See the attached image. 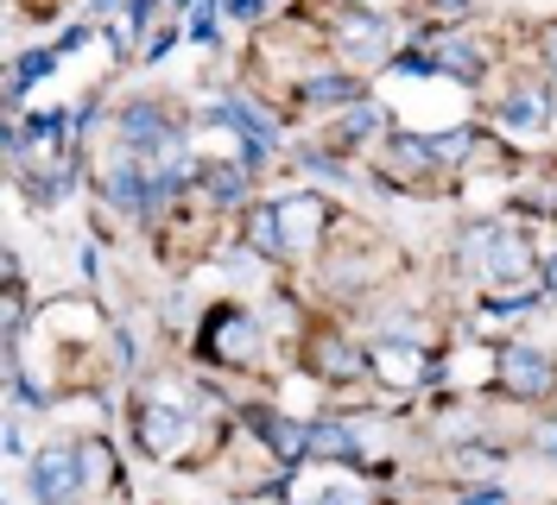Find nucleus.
<instances>
[{"label":"nucleus","mask_w":557,"mask_h":505,"mask_svg":"<svg viewBox=\"0 0 557 505\" xmlns=\"http://www.w3.org/2000/svg\"><path fill=\"white\" fill-rule=\"evenodd\" d=\"M203 354H209V361H228V367H242V361H253V354H260V329H253V316H247L242 303L209 310Z\"/></svg>","instance_id":"obj_1"},{"label":"nucleus","mask_w":557,"mask_h":505,"mask_svg":"<svg viewBox=\"0 0 557 505\" xmlns=\"http://www.w3.org/2000/svg\"><path fill=\"white\" fill-rule=\"evenodd\" d=\"M500 386L513 392V399H552L557 386V367L552 354H539V348H525V341H513V348H500Z\"/></svg>","instance_id":"obj_2"},{"label":"nucleus","mask_w":557,"mask_h":505,"mask_svg":"<svg viewBox=\"0 0 557 505\" xmlns=\"http://www.w3.org/2000/svg\"><path fill=\"white\" fill-rule=\"evenodd\" d=\"M33 500L38 505H76L83 500L76 449H45V455H33Z\"/></svg>","instance_id":"obj_3"},{"label":"nucleus","mask_w":557,"mask_h":505,"mask_svg":"<svg viewBox=\"0 0 557 505\" xmlns=\"http://www.w3.org/2000/svg\"><path fill=\"white\" fill-rule=\"evenodd\" d=\"M209 121L242 134V165H260V159L278 146V127L260 114V108H253V101H215V108H209Z\"/></svg>","instance_id":"obj_4"},{"label":"nucleus","mask_w":557,"mask_h":505,"mask_svg":"<svg viewBox=\"0 0 557 505\" xmlns=\"http://www.w3.org/2000/svg\"><path fill=\"white\" fill-rule=\"evenodd\" d=\"M253 430L273 442V455L285 462V468L311 462V424H292V417H273V411H253Z\"/></svg>","instance_id":"obj_5"},{"label":"nucleus","mask_w":557,"mask_h":505,"mask_svg":"<svg viewBox=\"0 0 557 505\" xmlns=\"http://www.w3.org/2000/svg\"><path fill=\"white\" fill-rule=\"evenodd\" d=\"M247 247H253L260 260H278V253H292V240H285V215H278V202H253V209H247Z\"/></svg>","instance_id":"obj_6"},{"label":"nucleus","mask_w":557,"mask_h":505,"mask_svg":"<svg viewBox=\"0 0 557 505\" xmlns=\"http://www.w3.org/2000/svg\"><path fill=\"white\" fill-rule=\"evenodd\" d=\"M197 190H203L215 209H242L247 202V165H197Z\"/></svg>","instance_id":"obj_7"},{"label":"nucleus","mask_w":557,"mask_h":505,"mask_svg":"<svg viewBox=\"0 0 557 505\" xmlns=\"http://www.w3.org/2000/svg\"><path fill=\"white\" fill-rule=\"evenodd\" d=\"M431 70H444V76H456V83H482L487 58L469 45V38H444V45H437V58H431Z\"/></svg>","instance_id":"obj_8"},{"label":"nucleus","mask_w":557,"mask_h":505,"mask_svg":"<svg viewBox=\"0 0 557 505\" xmlns=\"http://www.w3.org/2000/svg\"><path fill=\"white\" fill-rule=\"evenodd\" d=\"M361 449H355V430L348 424H336V417H323V424H311V462H355Z\"/></svg>","instance_id":"obj_9"},{"label":"nucleus","mask_w":557,"mask_h":505,"mask_svg":"<svg viewBox=\"0 0 557 505\" xmlns=\"http://www.w3.org/2000/svg\"><path fill=\"white\" fill-rule=\"evenodd\" d=\"M368 367L381 373V379H393V386H412V379H424L418 348H393V341H381V348H374V361H368Z\"/></svg>","instance_id":"obj_10"},{"label":"nucleus","mask_w":557,"mask_h":505,"mask_svg":"<svg viewBox=\"0 0 557 505\" xmlns=\"http://www.w3.org/2000/svg\"><path fill=\"white\" fill-rule=\"evenodd\" d=\"M500 121L507 127H545L552 121V101H545V89H513V96L500 101Z\"/></svg>","instance_id":"obj_11"},{"label":"nucleus","mask_w":557,"mask_h":505,"mask_svg":"<svg viewBox=\"0 0 557 505\" xmlns=\"http://www.w3.org/2000/svg\"><path fill=\"white\" fill-rule=\"evenodd\" d=\"M298 101H311V108H348V101H361V89L348 83V76H311Z\"/></svg>","instance_id":"obj_12"},{"label":"nucleus","mask_w":557,"mask_h":505,"mask_svg":"<svg viewBox=\"0 0 557 505\" xmlns=\"http://www.w3.org/2000/svg\"><path fill=\"white\" fill-rule=\"evenodd\" d=\"M76 468H83V493H96L114 480V462H108V442H83L76 449Z\"/></svg>","instance_id":"obj_13"},{"label":"nucleus","mask_w":557,"mask_h":505,"mask_svg":"<svg viewBox=\"0 0 557 505\" xmlns=\"http://www.w3.org/2000/svg\"><path fill=\"white\" fill-rule=\"evenodd\" d=\"M381 20H374V13H348V26H343V51L348 45H355V58H368V51H374V45H381Z\"/></svg>","instance_id":"obj_14"},{"label":"nucleus","mask_w":557,"mask_h":505,"mask_svg":"<svg viewBox=\"0 0 557 505\" xmlns=\"http://www.w3.org/2000/svg\"><path fill=\"white\" fill-rule=\"evenodd\" d=\"M317 373H330V379H355V373H368V361H355V354H343V348H336V341H323V348H317Z\"/></svg>","instance_id":"obj_15"},{"label":"nucleus","mask_w":557,"mask_h":505,"mask_svg":"<svg viewBox=\"0 0 557 505\" xmlns=\"http://www.w3.org/2000/svg\"><path fill=\"white\" fill-rule=\"evenodd\" d=\"M374 127H381V108H374L368 96H361V101H348V114H343V134H348V139H368Z\"/></svg>","instance_id":"obj_16"},{"label":"nucleus","mask_w":557,"mask_h":505,"mask_svg":"<svg viewBox=\"0 0 557 505\" xmlns=\"http://www.w3.org/2000/svg\"><path fill=\"white\" fill-rule=\"evenodd\" d=\"M469 146H475V134H469V127H462V134H444V139H431V165H456V159H462Z\"/></svg>","instance_id":"obj_17"},{"label":"nucleus","mask_w":557,"mask_h":505,"mask_svg":"<svg viewBox=\"0 0 557 505\" xmlns=\"http://www.w3.org/2000/svg\"><path fill=\"white\" fill-rule=\"evenodd\" d=\"M215 7H222V13H228V20H242V26H260V20H267V13H273L278 0H215Z\"/></svg>","instance_id":"obj_18"},{"label":"nucleus","mask_w":557,"mask_h":505,"mask_svg":"<svg viewBox=\"0 0 557 505\" xmlns=\"http://www.w3.org/2000/svg\"><path fill=\"white\" fill-rule=\"evenodd\" d=\"M456 505H507L500 487H469V493H456Z\"/></svg>","instance_id":"obj_19"},{"label":"nucleus","mask_w":557,"mask_h":505,"mask_svg":"<svg viewBox=\"0 0 557 505\" xmlns=\"http://www.w3.org/2000/svg\"><path fill=\"white\" fill-rule=\"evenodd\" d=\"M317 505H368V500H361L355 487H330V493H323V500H317Z\"/></svg>","instance_id":"obj_20"},{"label":"nucleus","mask_w":557,"mask_h":505,"mask_svg":"<svg viewBox=\"0 0 557 505\" xmlns=\"http://www.w3.org/2000/svg\"><path fill=\"white\" fill-rule=\"evenodd\" d=\"M545 70H552V76H557V20H552V26H545Z\"/></svg>","instance_id":"obj_21"},{"label":"nucleus","mask_w":557,"mask_h":505,"mask_svg":"<svg viewBox=\"0 0 557 505\" xmlns=\"http://www.w3.org/2000/svg\"><path fill=\"white\" fill-rule=\"evenodd\" d=\"M437 13H469V0H431Z\"/></svg>","instance_id":"obj_22"},{"label":"nucleus","mask_w":557,"mask_h":505,"mask_svg":"<svg viewBox=\"0 0 557 505\" xmlns=\"http://www.w3.org/2000/svg\"><path fill=\"white\" fill-rule=\"evenodd\" d=\"M190 7H197V0H165V13H190Z\"/></svg>","instance_id":"obj_23"},{"label":"nucleus","mask_w":557,"mask_h":505,"mask_svg":"<svg viewBox=\"0 0 557 505\" xmlns=\"http://www.w3.org/2000/svg\"><path fill=\"white\" fill-rule=\"evenodd\" d=\"M545 449H552V455H557V424H552V437H545Z\"/></svg>","instance_id":"obj_24"},{"label":"nucleus","mask_w":557,"mask_h":505,"mask_svg":"<svg viewBox=\"0 0 557 505\" xmlns=\"http://www.w3.org/2000/svg\"><path fill=\"white\" fill-rule=\"evenodd\" d=\"M355 7H374V0H355Z\"/></svg>","instance_id":"obj_25"}]
</instances>
